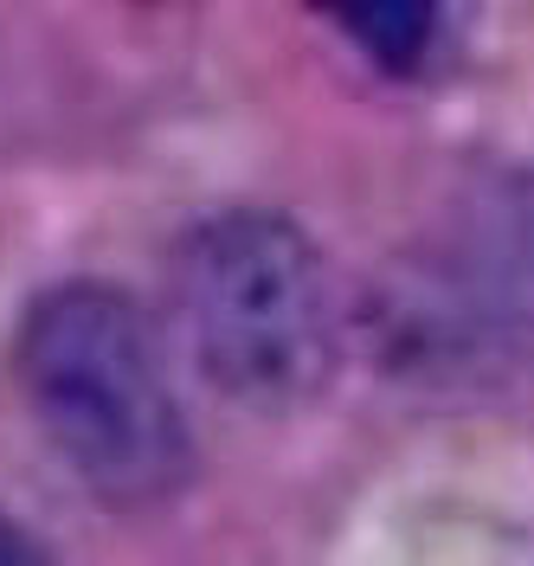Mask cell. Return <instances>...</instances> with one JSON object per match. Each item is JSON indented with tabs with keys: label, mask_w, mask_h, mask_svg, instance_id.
Listing matches in <instances>:
<instances>
[{
	"label": "cell",
	"mask_w": 534,
	"mask_h": 566,
	"mask_svg": "<svg viewBox=\"0 0 534 566\" xmlns=\"http://www.w3.org/2000/svg\"><path fill=\"white\" fill-rule=\"evenodd\" d=\"M13 387L52 458L109 509H161L200 470L143 303L104 277H65L27 303L13 328Z\"/></svg>",
	"instance_id": "6da1fadb"
},
{
	"label": "cell",
	"mask_w": 534,
	"mask_h": 566,
	"mask_svg": "<svg viewBox=\"0 0 534 566\" xmlns=\"http://www.w3.org/2000/svg\"><path fill=\"white\" fill-rule=\"evenodd\" d=\"M168 290L193 374L245 412H296L342 367L335 283L290 212H207L175 245Z\"/></svg>",
	"instance_id": "7a4b0ae2"
},
{
	"label": "cell",
	"mask_w": 534,
	"mask_h": 566,
	"mask_svg": "<svg viewBox=\"0 0 534 566\" xmlns=\"http://www.w3.org/2000/svg\"><path fill=\"white\" fill-rule=\"evenodd\" d=\"M412 354L463 360L534 335V175H490L458 200L444 232L392 296Z\"/></svg>",
	"instance_id": "3957f363"
},
{
	"label": "cell",
	"mask_w": 534,
	"mask_h": 566,
	"mask_svg": "<svg viewBox=\"0 0 534 566\" xmlns=\"http://www.w3.org/2000/svg\"><path fill=\"white\" fill-rule=\"evenodd\" d=\"M335 13L380 65H412L431 39V0H335Z\"/></svg>",
	"instance_id": "277c9868"
},
{
	"label": "cell",
	"mask_w": 534,
	"mask_h": 566,
	"mask_svg": "<svg viewBox=\"0 0 534 566\" xmlns=\"http://www.w3.org/2000/svg\"><path fill=\"white\" fill-rule=\"evenodd\" d=\"M20 560H45V547L0 509V566H20Z\"/></svg>",
	"instance_id": "5b68a950"
}]
</instances>
